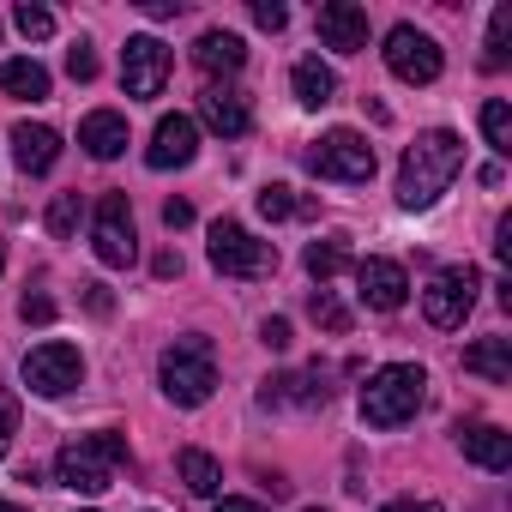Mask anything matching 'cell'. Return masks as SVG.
I'll use <instances>...</instances> for the list:
<instances>
[{
    "label": "cell",
    "mask_w": 512,
    "mask_h": 512,
    "mask_svg": "<svg viewBox=\"0 0 512 512\" xmlns=\"http://www.w3.org/2000/svg\"><path fill=\"white\" fill-rule=\"evenodd\" d=\"M458 169H464V139H458L452 127L416 133V145H410L404 163H398V205H404V211H428V205L458 181Z\"/></svg>",
    "instance_id": "1"
},
{
    "label": "cell",
    "mask_w": 512,
    "mask_h": 512,
    "mask_svg": "<svg viewBox=\"0 0 512 512\" xmlns=\"http://www.w3.org/2000/svg\"><path fill=\"white\" fill-rule=\"evenodd\" d=\"M428 398V374L416 362H386L368 386H362V422L368 428H404Z\"/></svg>",
    "instance_id": "2"
},
{
    "label": "cell",
    "mask_w": 512,
    "mask_h": 512,
    "mask_svg": "<svg viewBox=\"0 0 512 512\" xmlns=\"http://www.w3.org/2000/svg\"><path fill=\"white\" fill-rule=\"evenodd\" d=\"M121 458H127V440H121V434H109V428H103V434H79V440L61 446L55 476H61V488H73V494H103V488H115Z\"/></svg>",
    "instance_id": "3"
},
{
    "label": "cell",
    "mask_w": 512,
    "mask_h": 512,
    "mask_svg": "<svg viewBox=\"0 0 512 512\" xmlns=\"http://www.w3.org/2000/svg\"><path fill=\"white\" fill-rule=\"evenodd\" d=\"M157 380H163V398L181 404V410H199L211 392H217V362H211V338H175L157 362Z\"/></svg>",
    "instance_id": "4"
},
{
    "label": "cell",
    "mask_w": 512,
    "mask_h": 512,
    "mask_svg": "<svg viewBox=\"0 0 512 512\" xmlns=\"http://www.w3.org/2000/svg\"><path fill=\"white\" fill-rule=\"evenodd\" d=\"M211 266L223 272V278H266V272H278V247L272 241H260L253 229H241V223H211Z\"/></svg>",
    "instance_id": "5"
},
{
    "label": "cell",
    "mask_w": 512,
    "mask_h": 512,
    "mask_svg": "<svg viewBox=\"0 0 512 512\" xmlns=\"http://www.w3.org/2000/svg\"><path fill=\"white\" fill-rule=\"evenodd\" d=\"M308 169H314L320 181L362 187V181H374V145H368L356 127H332L326 139H314V151H308Z\"/></svg>",
    "instance_id": "6"
},
{
    "label": "cell",
    "mask_w": 512,
    "mask_h": 512,
    "mask_svg": "<svg viewBox=\"0 0 512 512\" xmlns=\"http://www.w3.org/2000/svg\"><path fill=\"white\" fill-rule=\"evenodd\" d=\"M476 290H482L476 266H446V272H434V284L422 290V314H428V326L458 332V326L470 320V308H476Z\"/></svg>",
    "instance_id": "7"
},
{
    "label": "cell",
    "mask_w": 512,
    "mask_h": 512,
    "mask_svg": "<svg viewBox=\"0 0 512 512\" xmlns=\"http://www.w3.org/2000/svg\"><path fill=\"white\" fill-rule=\"evenodd\" d=\"M386 67H392L404 85H434L440 67H446V55H440V43H434L428 31L392 25V31H386Z\"/></svg>",
    "instance_id": "8"
},
{
    "label": "cell",
    "mask_w": 512,
    "mask_h": 512,
    "mask_svg": "<svg viewBox=\"0 0 512 512\" xmlns=\"http://www.w3.org/2000/svg\"><path fill=\"white\" fill-rule=\"evenodd\" d=\"M79 380H85V356H79L73 344H61V338L37 344V350L25 356V386H31L37 398H67Z\"/></svg>",
    "instance_id": "9"
},
{
    "label": "cell",
    "mask_w": 512,
    "mask_h": 512,
    "mask_svg": "<svg viewBox=\"0 0 512 512\" xmlns=\"http://www.w3.org/2000/svg\"><path fill=\"white\" fill-rule=\"evenodd\" d=\"M91 241H97V260H103V266H133V260H139V235H133V205H127V193H103V199H97Z\"/></svg>",
    "instance_id": "10"
},
{
    "label": "cell",
    "mask_w": 512,
    "mask_h": 512,
    "mask_svg": "<svg viewBox=\"0 0 512 512\" xmlns=\"http://www.w3.org/2000/svg\"><path fill=\"white\" fill-rule=\"evenodd\" d=\"M163 79H169V49L157 43V37H127V49H121V85H127V97H163Z\"/></svg>",
    "instance_id": "11"
},
{
    "label": "cell",
    "mask_w": 512,
    "mask_h": 512,
    "mask_svg": "<svg viewBox=\"0 0 512 512\" xmlns=\"http://www.w3.org/2000/svg\"><path fill=\"white\" fill-rule=\"evenodd\" d=\"M193 157H199V127H193V115H163L157 133H151L145 163H151V169H187Z\"/></svg>",
    "instance_id": "12"
},
{
    "label": "cell",
    "mask_w": 512,
    "mask_h": 512,
    "mask_svg": "<svg viewBox=\"0 0 512 512\" xmlns=\"http://www.w3.org/2000/svg\"><path fill=\"white\" fill-rule=\"evenodd\" d=\"M356 284H362V302H368L374 314H398L404 296H410V278H404L398 260H362V266H356Z\"/></svg>",
    "instance_id": "13"
},
{
    "label": "cell",
    "mask_w": 512,
    "mask_h": 512,
    "mask_svg": "<svg viewBox=\"0 0 512 512\" xmlns=\"http://www.w3.org/2000/svg\"><path fill=\"white\" fill-rule=\"evenodd\" d=\"M452 440H458V452L470 458V464H482V470H512V434L506 428H494V422H458L452 428Z\"/></svg>",
    "instance_id": "14"
},
{
    "label": "cell",
    "mask_w": 512,
    "mask_h": 512,
    "mask_svg": "<svg viewBox=\"0 0 512 512\" xmlns=\"http://www.w3.org/2000/svg\"><path fill=\"white\" fill-rule=\"evenodd\" d=\"M314 25H320V43H326V49H338V55L368 49V13L356 7V0H326Z\"/></svg>",
    "instance_id": "15"
},
{
    "label": "cell",
    "mask_w": 512,
    "mask_h": 512,
    "mask_svg": "<svg viewBox=\"0 0 512 512\" xmlns=\"http://www.w3.org/2000/svg\"><path fill=\"white\" fill-rule=\"evenodd\" d=\"M199 121H205L211 133H223V139H241V133L253 127V109H247V97H241L235 85H205V91H199Z\"/></svg>",
    "instance_id": "16"
},
{
    "label": "cell",
    "mask_w": 512,
    "mask_h": 512,
    "mask_svg": "<svg viewBox=\"0 0 512 512\" xmlns=\"http://www.w3.org/2000/svg\"><path fill=\"white\" fill-rule=\"evenodd\" d=\"M55 157H61V133L55 127H43V121H19L13 127V163L25 175H49Z\"/></svg>",
    "instance_id": "17"
},
{
    "label": "cell",
    "mask_w": 512,
    "mask_h": 512,
    "mask_svg": "<svg viewBox=\"0 0 512 512\" xmlns=\"http://www.w3.org/2000/svg\"><path fill=\"white\" fill-rule=\"evenodd\" d=\"M332 398V386H326V374L320 368H302V374H284V380H266V392H260V404L272 410V404H302V410H320Z\"/></svg>",
    "instance_id": "18"
},
{
    "label": "cell",
    "mask_w": 512,
    "mask_h": 512,
    "mask_svg": "<svg viewBox=\"0 0 512 512\" xmlns=\"http://www.w3.org/2000/svg\"><path fill=\"white\" fill-rule=\"evenodd\" d=\"M79 145H85L97 163H115V157L127 151V115H115V109H91L85 127H79Z\"/></svg>",
    "instance_id": "19"
},
{
    "label": "cell",
    "mask_w": 512,
    "mask_h": 512,
    "mask_svg": "<svg viewBox=\"0 0 512 512\" xmlns=\"http://www.w3.org/2000/svg\"><path fill=\"white\" fill-rule=\"evenodd\" d=\"M193 61L205 67V73H241V61H247V43L235 37V31H205L199 43H193Z\"/></svg>",
    "instance_id": "20"
},
{
    "label": "cell",
    "mask_w": 512,
    "mask_h": 512,
    "mask_svg": "<svg viewBox=\"0 0 512 512\" xmlns=\"http://www.w3.org/2000/svg\"><path fill=\"white\" fill-rule=\"evenodd\" d=\"M464 374H482V380L506 386V380H512V338H482V344H470V350H464Z\"/></svg>",
    "instance_id": "21"
},
{
    "label": "cell",
    "mask_w": 512,
    "mask_h": 512,
    "mask_svg": "<svg viewBox=\"0 0 512 512\" xmlns=\"http://www.w3.org/2000/svg\"><path fill=\"white\" fill-rule=\"evenodd\" d=\"M290 85H296V103H302V109H326V103L338 97V79H332V67H320V61H296Z\"/></svg>",
    "instance_id": "22"
},
{
    "label": "cell",
    "mask_w": 512,
    "mask_h": 512,
    "mask_svg": "<svg viewBox=\"0 0 512 512\" xmlns=\"http://www.w3.org/2000/svg\"><path fill=\"white\" fill-rule=\"evenodd\" d=\"M175 470H181L187 494H199V500H211V494L223 488V470H217V458H211V452H199V446H187V452L175 458Z\"/></svg>",
    "instance_id": "23"
},
{
    "label": "cell",
    "mask_w": 512,
    "mask_h": 512,
    "mask_svg": "<svg viewBox=\"0 0 512 512\" xmlns=\"http://www.w3.org/2000/svg\"><path fill=\"white\" fill-rule=\"evenodd\" d=\"M0 91H13L25 103H43L49 97V67L43 61H7L0 67Z\"/></svg>",
    "instance_id": "24"
},
{
    "label": "cell",
    "mask_w": 512,
    "mask_h": 512,
    "mask_svg": "<svg viewBox=\"0 0 512 512\" xmlns=\"http://www.w3.org/2000/svg\"><path fill=\"white\" fill-rule=\"evenodd\" d=\"M260 217L266 223H284V217H308L314 211V199H296V187H284V181H272V187H260Z\"/></svg>",
    "instance_id": "25"
},
{
    "label": "cell",
    "mask_w": 512,
    "mask_h": 512,
    "mask_svg": "<svg viewBox=\"0 0 512 512\" xmlns=\"http://www.w3.org/2000/svg\"><path fill=\"white\" fill-rule=\"evenodd\" d=\"M302 266H308V272H314L320 284H332L338 272H350V247H344V241H308Z\"/></svg>",
    "instance_id": "26"
},
{
    "label": "cell",
    "mask_w": 512,
    "mask_h": 512,
    "mask_svg": "<svg viewBox=\"0 0 512 512\" xmlns=\"http://www.w3.org/2000/svg\"><path fill=\"white\" fill-rule=\"evenodd\" d=\"M482 133H488V145L500 157H512V109H506V97H488L482 103Z\"/></svg>",
    "instance_id": "27"
},
{
    "label": "cell",
    "mask_w": 512,
    "mask_h": 512,
    "mask_svg": "<svg viewBox=\"0 0 512 512\" xmlns=\"http://www.w3.org/2000/svg\"><path fill=\"white\" fill-rule=\"evenodd\" d=\"M506 43H512V7H494V19H488V55H482V67H506Z\"/></svg>",
    "instance_id": "28"
},
{
    "label": "cell",
    "mask_w": 512,
    "mask_h": 512,
    "mask_svg": "<svg viewBox=\"0 0 512 512\" xmlns=\"http://www.w3.org/2000/svg\"><path fill=\"white\" fill-rule=\"evenodd\" d=\"M79 217H85V199L79 193H55V205H49V235H73L79 229Z\"/></svg>",
    "instance_id": "29"
},
{
    "label": "cell",
    "mask_w": 512,
    "mask_h": 512,
    "mask_svg": "<svg viewBox=\"0 0 512 512\" xmlns=\"http://www.w3.org/2000/svg\"><path fill=\"white\" fill-rule=\"evenodd\" d=\"M308 314H314L326 332H350V308H344L332 290H314V296H308Z\"/></svg>",
    "instance_id": "30"
},
{
    "label": "cell",
    "mask_w": 512,
    "mask_h": 512,
    "mask_svg": "<svg viewBox=\"0 0 512 512\" xmlns=\"http://www.w3.org/2000/svg\"><path fill=\"white\" fill-rule=\"evenodd\" d=\"M13 25H19L31 43H49V37H55V13H49V7H31V0L13 13Z\"/></svg>",
    "instance_id": "31"
},
{
    "label": "cell",
    "mask_w": 512,
    "mask_h": 512,
    "mask_svg": "<svg viewBox=\"0 0 512 512\" xmlns=\"http://www.w3.org/2000/svg\"><path fill=\"white\" fill-rule=\"evenodd\" d=\"M67 73H73L79 85L97 79V55H91V43H73V49H67Z\"/></svg>",
    "instance_id": "32"
},
{
    "label": "cell",
    "mask_w": 512,
    "mask_h": 512,
    "mask_svg": "<svg viewBox=\"0 0 512 512\" xmlns=\"http://www.w3.org/2000/svg\"><path fill=\"white\" fill-rule=\"evenodd\" d=\"M253 25H260V31H284V25H290V13L278 7V0H253Z\"/></svg>",
    "instance_id": "33"
},
{
    "label": "cell",
    "mask_w": 512,
    "mask_h": 512,
    "mask_svg": "<svg viewBox=\"0 0 512 512\" xmlns=\"http://www.w3.org/2000/svg\"><path fill=\"white\" fill-rule=\"evenodd\" d=\"M19 314H25V320H37V326H49V320H55V302H49V296H25V302H19Z\"/></svg>",
    "instance_id": "34"
},
{
    "label": "cell",
    "mask_w": 512,
    "mask_h": 512,
    "mask_svg": "<svg viewBox=\"0 0 512 512\" xmlns=\"http://www.w3.org/2000/svg\"><path fill=\"white\" fill-rule=\"evenodd\" d=\"M260 344L266 350H290V320H266L260 326Z\"/></svg>",
    "instance_id": "35"
},
{
    "label": "cell",
    "mask_w": 512,
    "mask_h": 512,
    "mask_svg": "<svg viewBox=\"0 0 512 512\" xmlns=\"http://www.w3.org/2000/svg\"><path fill=\"white\" fill-rule=\"evenodd\" d=\"M13 428H19V410H13V398H0V458L13 446Z\"/></svg>",
    "instance_id": "36"
},
{
    "label": "cell",
    "mask_w": 512,
    "mask_h": 512,
    "mask_svg": "<svg viewBox=\"0 0 512 512\" xmlns=\"http://www.w3.org/2000/svg\"><path fill=\"white\" fill-rule=\"evenodd\" d=\"M163 223H169V229H187V223H193V205H187V199H169V205H163Z\"/></svg>",
    "instance_id": "37"
},
{
    "label": "cell",
    "mask_w": 512,
    "mask_h": 512,
    "mask_svg": "<svg viewBox=\"0 0 512 512\" xmlns=\"http://www.w3.org/2000/svg\"><path fill=\"white\" fill-rule=\"evenodd\" d=\"M494 253L512 266V217H500V229H494Z\"/></svg>",
    "instance_id": "38"
},
{
    "label": "cell",
    "mask_w": 512,
    "mask_h": 512,
    "mask_svg": "<svg viewBox=\"0 0 512 512\" xmlns=\"http://www.w3.org/2000/svg\"><path fill=\"white\" fill-rule=\"evenodd\" d=\"M145 13H151V19H175V13H181V0H145Z\"/></svg>",
    "instance_id": "39"
},
{
    "label": "cell",
    "mask_w": 512,
    "mask_h": 512,
    "mask_svg": "<svg viewBox=\"0 0 512 512\" xmlns=\"http://www.w3.org/2000/svg\"><path fill=\"white\" fill-rule=\"evenodd\" d=\"M157 278H181V253H157Z\"/></svg>",
    "instance_id": "40"
},
{
    "label": "cell",
    "mask_w": 512,
    "mask_h": 512,
    "mask_svg": "<svg viewBox=\"0 0 512 512\" xmlns=\"http://www.w3.org/2000/svg\"><path fill=\"white\" fill-rule=\"evenodd\" d=\"M217 512H266V506H260V500H235V494H229V500H217Z\"/></svg>",
    "instance_id": "41"
},
{
    "label": "cell",
    "mask_w": 512,
    "mask_h": 512,
    "mask_svg": "<svg viewBox=\"0 0 512 512\" xmlns=\"http://www.w3.org/2000/svg\"><path fill=\"white\" fill-rule=\"evenodd\" d=\"M85 302H91V314H109V296H103V284H85Z\"/></svg>",
    "instance_id": "42"
},
{
    "label": "cell",
    "mask_w": 512,
    "mask_h": 512,
    "mask_svg": "<svg viewBox=\"0 0 512 512\" xmlns=\"http://www.w3.org/2000/svg\"><path fill=\"white\" fill-rule=\"evenodd\" d=\"M386 512H440V506H434V500H392Z\"/></svg>",
    "instance_id": "43"
},
{
    "label": "cell",
    "mask_w": 512,
    "mask_h": 512,
    "mask_svg": "<svg viewBox=\"0 0 512 512\" xmlns=\"http://www.w3.org/2000/svg\"><path fill=\"white\" fill-rule=\"evenodd\" d=\"M0 512H25V506H19V500H0Z\"/></svg>",
    "instance_id": "44"
},
{
    "label": "cell",
    "mask_w": 512,
    "mask_h": 512,
    "mask_svg": "<svg viewBox=\"0 0 512 512\" xmlns=\"http://www.w3.org/2000/svg\"><path fill=\"white\" fill-rule=\"evenodd\" d=\"M0 272H7V241H0Z\"/></svg>",
    "instance_id": "45"
},
{
    "label": "cell",
    "mask_w": 512,
    "mask_h": 512,
    "mask_svg": "<svg viewBox=\"0 0 512 512\" xmlns=\"http://www.w3.org/2000/svg\"><path fill=\"white\" fill-rule=\"evenodd\" d=\"M308 512H320V506H308Z\"/></svg>",
    "instance_id": "46"
}]
</instances>
